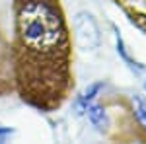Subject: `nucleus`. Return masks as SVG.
Returning <instances> with one entry per match:
<instances>
[{
    "mask_svg": "<svg viewBox=\"0 0 146 144\" xmlns=\"http://www.w3.org/2000/svg\"><path fill=\"white\" fill-rule=\"evenodd\" d=\"M16 90L14 84V62H12V45L4 39L0 31V96Z\"/></svg>",
    "mask_w": 146,
    "mask_h": 144,
    "instance_id": "nucleus-3",
    "label": "nucleus"
},
{
    "mask_svg": "<svg viewBox=\"0 0 146 144\" xmlns=\"http://www.w3.org/2000/svg\"><path fill=\"white\" fill-rule=\"evenodd\" d=\"M135 103H136V115H138V119L146 125V105H144V101H140L138 98H135Z\"/></svg>",
    "mask_w": 146,
    "mask_h": 144,
    "instance_id": "nucleus-7",
    "label": "nucleus"
},
{
    "mask_svg": "<svg viewBox=\"0 0 146 144\" xmlns=\"http://www.w3.org/2000/svg\"><path fill=\"white\" fill-rule=\"evenodd\" d=\"M72 31L74 43L82 53H94L101 45V31L96 18L90 12H76L72 18Z\"/></svg>",
    "mask_w": 146,
    "mask_h": 144,
    "instance_id": "nucleus-2",
    "label": "nucleus"
},
{
    "mask_svg": "<svg viewBox=\"0 0 146 144\" xmlns=\"http://www.w3.org/2000/svg\"><path fill=\"white\" fill-rule=\"evenodd\" d=\"M117 6L129 16V20L146 31V0H115Z\"/></svg>",
    "mask_w": 146,
    "mask_h": 144,
    "instance_id": "nucleus-4",
    "label": "nucleus"
},
{
    "mask_svg": "<svg viewBox=\"0 0 146 144\" xmlns=\"http://www.w3.org/2000/svg\"><path fill=\"white\" fill-rule=\"evenodd\" d=\"M14 84L27 105L58 109L72 88V43L60 0H14Z\"/></svg>",
    "mask_w": 146,
    "mask_h": 144,
    "instance_id": "nucleus-1",
    "label": "nucleus"
},
{
    "mask_svg": "<svg viewBox=\"0 0 146 144\" xmlns=\"http://www.w3.org/2000/svg\"><path fill=\"white\" fill-rule=\"evenodd\" d=\"M12 134V129H4V127H0V140H4L6 136H10Z\"/></svg>",
    "mask_w": 146,
    "mask_h": 144,
    "instance_id": "nucleus-8",
    "label": "nucleus"
},
{
    "mask_svg": "<svg viewBox=\"0 0 146 144\" xmlns=\"http://www.w3.org/2000/svg\"><path fill=\"white\" fill-rule=\"evenodd\" d=\"M113 29H115V27H113ZM115 43H117V53L123 56V60H125V62H127V64H129L131 68H133V70H135L136 74H140L144 68L140 66L136 60H133V56L127 53V49H125V43H123V39H121V35H119V31H117V29H115Z\"/></svg>",
    "mask_w": 146,
    "mask_h": 144,
    "instance_id": "nucleus-6",
    "label": "nucleus"
},
{
    "mask_svg": "<svg viewBox=\"0 0 146 144\" xmlns=\"http://www.w3.org/2000/svg\"><path fill=\"white\" fill-rule=\"evenodd\" d=\"M86 111H88V119H90V123L98 129V131H103L107 125H109V121H107V113H105V109L101 107V105H88L86 107Z\"/></svg>",
    "mask_w": 146,
    "mask_h": 144,
    "instance_id": "nucleus-5",
    "label": "nucleus"
}]
</instances>
